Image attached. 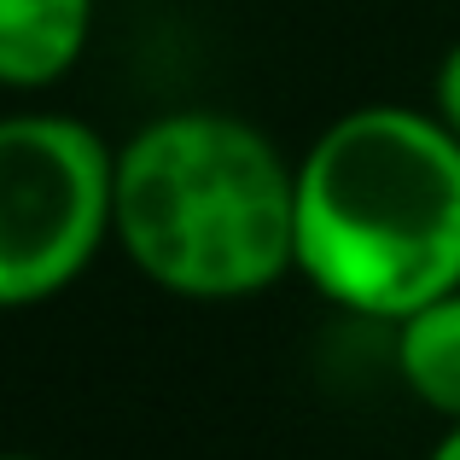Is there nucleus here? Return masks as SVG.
I'll return each instance as SVG.
<instances>
[{
  "mask_svg": "<svg viewBox=\"0 0 460 460\" xmlns=\"http://www.w3.org/2000/svg\"><path fill=\"white\" fill-rule=\"evenodd\" d=\"M297 274L332 309L385 326L460 292V135L438 111L373 100L309 140Z\"/></svg>",
  "mask_w": 460,
  "mask_h": 460,
  "instance_id": "f257e3e1",
  "label": "nucleus"
},
{
  "mask_svg": "<svg viewBox=\"0 0 460 460\" xmlns=\"http://www.w3.org/2000/svg\"><path fill=\"white\" fill-rule=\"evenodd\" d=\"M111 245L187 304L262 297L297 274V164L234 111H164L117 146Z\"/></svg>",
  "mask_w": 460,
  "mask_h": 460,
  "instance_id": "f03ea898",
  "label": "nucleus"
},
{
  "mask_svg": "<svg viewBox=\"0 0 460 460\" xmlns=\"http://www.w3.org/2000/svg\"><path fill=\"white\" fill-rule=\"evenodd\" d=\"M117 146L82 117H0V309H35L93 269L111 245Z\"/></svg>",
  "mask_w": 460,
  "mask_h": 460,
  "instance_id": "7ed1b4c3",
  "label": "nucleus"
},
{
  "mask_svg": "<svg viewBox=\"0 0 460 460\" xmlns=\"http://www.w3.org/2000/svg\"><path fill=\"white\" fill-rule=\"evenodd\" d=\"M93 0H0V88L35 93L65 82L93 41Z\"/></svg>",
  "mask_w": 460,
  "mask_h": 460,
  "instance_id": "20e7f679",
  "label": "nucleus"
},
{
  "mask_svg": "<svg viewBox=\"0 0 460 460\" xmlns=\"http://www.w3.org/2000/svg\"><path fill=\"white\" fill-rule=\"evenodd\" d=\"M396 332V379L408 385L420 408L460 426V292L414 309Z\"/></svg>",
  "mask_w": 460,
  "mask_h": 460,
  "instance_id": "39448f33",
  "label": "nucleus"
},
{
  "mask_svg": "<svg viewBox=\"0 0 460 460\" xmlns=\"http://www.w3.org/2000/svg\"><path fill=\"white\" fill-rule=\"evenodd\" d=\"M431 111H438L443 123L460 135V41L443 53V65H438V82H431Z\"/></svg>",
  "mask_w": 460,
  "mask_h": 460,
  "instance_id": "423d86ee",
  "label": "nucleus"
},
{
  "mask_svg": "<svg viewBox=\"0 0 460 460\" xmlns=\"http://www.w3.org/2000/svg\"><path fill=\"white\" fill-rule=\"evenodd\" d=\"M426 460H460V426L443 431V438H438V449H431Z\"/></svg>",
  "mask_w": 460,
  "mask_h": 460,
  "instance_id": "0eeeda50",
  "label": "nucleus"
},
{
  "mask_svg": "<svg viewBox=\"0 0 460 460\" xmlns=\"http://www.w3.org/2000/svg\"><path fill=\"white\" fill-rule=\"evenodd\" d=\"M0 460H41V455H18V449H6V455H0Z\"/></svg>",
  "mask_w": 460,
  "mask_h": 460,
  "instance_id": "6e6552de",
  "label": "nucleus"
}]
</instances>
